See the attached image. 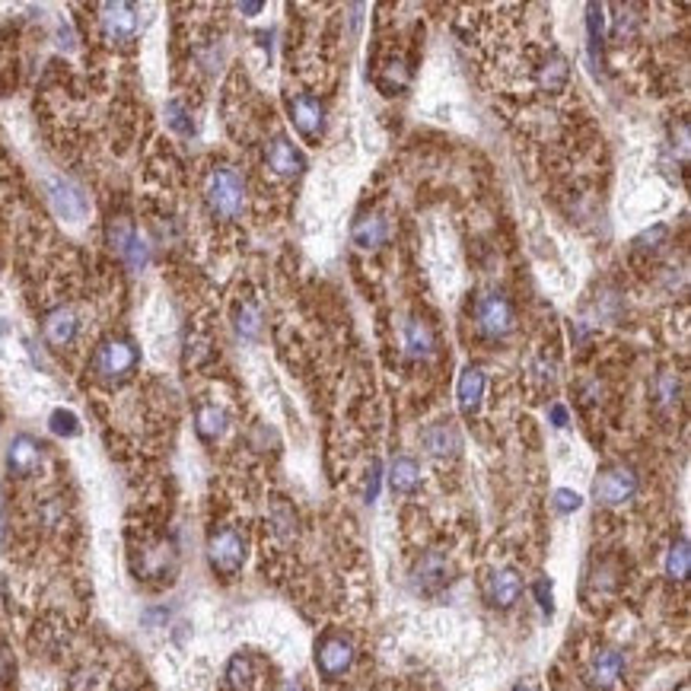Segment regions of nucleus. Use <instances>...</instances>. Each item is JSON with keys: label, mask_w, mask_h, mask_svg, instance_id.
I'll use <instances>...</instances> for the list:
<instances>
[{"label": "nucleus", "mask_w": 691, "mask_h": 691, "mask_svg": "<svg viewBox=\"0 0 691 691\" xmlns=\"http://www.w3.org/2000/svg\"><path fill=\"white\" fill-rule=\"evenodd\" d=\"M140 360V351L138 345H134L131 338H125V335H112V338L99 341V347L93 351V376L99 379V383H125L128 376L134 373V366H138Z\"/></svg>", "instance_id": "1"}, {"label": "nucleus", "mask_w": 691, "mask_h": 691, "mask_svg": "<svg viewBox=\"0 0 691 691\" xmlns=\"http://www.w3.org/2000/svg\"><path fill=\"white\" fill-rule=\"evenodd\" d=\"M204 201H208L214 217H223V221L239 217L245 208L242 176H239L232 166H214V170L208 172V182H204Z\"/></svg>", "instance_id": "2"}, {"label": "nucleus", "mask_w": 691, "mask_h": 691, "mask_svg": "<svg viewBox=\"0 0 691 691\" xmlns=\"http://www.w3.org/2000/svg\"><path fill=\"white\" fill-rule=\"evenodd\" d=\"M475 325L484 338H494V341L507 338L516 325V309H513V303H510V296L497 294V290L478 296L475 300Z\"/></svg>", "instance_id": "3"}, {"label": "nucleus", "mask_w": 691, "mask_h": 691, "mask_svg": "<svg viewBox=\"0 0 691 691\" xmlns=\"http://www.w3.org/2000/svg\"><path fill=\"white\" fill-rule=\"evenodd\" d=\"M106 236H108L112 252L128 264V268L131 271H144L147 268V262H150V245H147V239L134 230V223L128 221V217H112V221H108Z\"/></svg>", "instance_id": "4"}, {"label": "nucleus", "mask_w": 691, "mask_h": 691, "mask_svg": "<svg viewBox=\"0 0 691 691\" xmlns=\"http://www.w3.org/2000/svg\"><path fill=\"white\" fill-rule=\"evenodd\" d=\"M208 561L221 577H232L245 561V539L239 529L221 526L208 539Z\"/></svg>", "instance_id": "5"}, {"label": "nucleus", "mask_w": 691, "mask_h": 691, "mask_svg": "<svg viewBox=\"0 0 691 691\" xmlns=\"http://www.w3.org/2000/svg\"><path fill=\"white\" fill-rule=\"evenodd\" d=\"M637 494V475L628 465H605L593 484V497L605 507H624Z\"/></svg>", "instance_id": "6"}, {"label": "nucleus", "mask_w": 691, "mask_h": 691, "mask_svg": "<svg viewBox=\"0 0 691 691\" xmlns=\"http://www.w3.org/2000/svg\"><path fill=\"white\" fill-rule=\"evenodd\" d=\"M48 201L51 208H55V214L67 223H80L83 217L89 214L87 195H83V189L74 179H64V176L48 179Z\"/></svg>", "instance_id": "7"}, {"label": "nucleus", "mask_w": 691, "mask_h": 691, "mask_svg": "<svg viewBox=\"0 0 691 691\" xmlns=\"http://www.w3.org/2000/svg\"><path fill=\"white\" fill-rule=\"evenodd\" d=\"M354 663V644L345 634H325L315 644V666L325 679H341Z\"/></svg>", "instance_id": "8"}, {"label": "nucleus", "mask_w": 691, "mask_h": 691, "mask_svg": "<svg viewBox=\"0 0 691 691\" xmlns=\"http://www.w3.org/2000/svg\"><path fill=\"white\" fill-rule=\"evenodd\" d=\"M99 23H102V36L108 42H131L140 29V16H138V6L131 4H102L99 6Z\"/></svg>", "instance_id": "9"}, {"label": "nucleus", "mask_w": 691, "mask_h": 691, "mask_svg": "<svg viewBox=\"0 0 691 691\" xmlns=\"http://www.w3.org/2000/svg\"><path fill=\"white\" fill-rule=\"evenodd\" d=\"M287 108H290V121H294V128L300 131V138L306 140H319L322 134H325V106H322L315 96H294V99H287Z\"/></svg>", "instance_id": "10"}, {"label": "nucleus", "mask_w": 691, "mask_h": 691, "mask_svg": "<svg viewBox=\"0 0 691 691\" xmlns=\"http://www.w3.org/2000/svg\"><path fill=\"white\" fill-rule=\"evenodd\" d=\"M488 603L494 609H513L522 596V577L513 571V567H500L488 577Z\"/></svg>", "instance_id": "11"}, {"label": "nucleus", "mask_w": 691, "mask_h": 691, "mask_svg": "<svg viewBox=\"0 0 691 691\" xmlns=\"http://www.w3.org/2000/svg\"><path fill=\"white\" fill-rule=\"evenodd\" d=\"M38 462H42V443L29 434L13 437L10 449H6V469H10V475L16 478L32 475V471L38 469Z\"/></svg>", "instance_id": "12"}, {"label": "nucleus", "mask_w": 691, "mask_h": 691, "mask_svg": "<svg viewBox=\"0 0 691 691\" xmlns=\"http://www.w3.org/2000/svg\"><path fill=\"white\" fill-rule=\"evenodd\" d=\"M264 160H268V166L277 172V176H287V179L300 176V172L306 170V157H303L284 134H277V138L271 140L268 150H264Z\"/></svg>", "instance_id": "13"}, {"label": "nucleus", "mask_w": 691, "mask_h": 691, "mask_svg": "<svg viewBox=\"0 0 691 691\" xmlns=\"http://www.w3.org/2000/svg\"><path fill=\"white\" fill-rule=\"evenodd\" d=\"M42 332L51 347H67V345H74L77 332H80V322H77V313L70 306H57L45 315Z\"/></svg>", "instance_id": "14"}, {"label": "nucleus", "mask_w": 691, "mask_h": 691, "mask_svg": "<svg viewBox=\"0 0 691 691\" xmlns=\"http://www.w3.org/2000/svg\"><path fill=\"white\" fill-rule=\"evenodd\" d=\"M386 236H389V223H386V217L379 214V211H364L351 227L354 245L364 252L379 249V245L386 242Z\"/></svg>", "instance_id": "15"}, {"label": "nucleus", "mask_w": 691, "mask_h": 691, "mask_svg": "<svg viewBox=\"0 0 691 691\" xmlns=\"http://www.w3.org/2000/svg\"><path fill=\"white\" fill-rule=\"evenodd\" d=\"M624 673V656L618 650H599L590 660V669H586V679H590L593 688H612Z\"/></svg>", "instance_id": "16"}, {"label": "nucleus", "mask_w": 691, "mask_h": 691, "mask_svg": "<svg viewBox=\"0 0 691 691\" xmlns=\"http://www.w3.org/2000/svg\"><path fill=\"white\" fill-rule=\"evenodd\" d=\"M424 449L437 459H447V456H456L462 449V437L459 430L453 428L449 421H437L424 430Z\"/></svg>", "instance_id": "17"}, {"label": "nucleus", "mask_w": 691, "mask_h": 691, "mask_svg": "<svg viewBox=\"0 0 691 691\" xmlns=\"http://www.w3.org/2000/svg\"><path fill=\"white\" fill-rule=\"evenodd\" d=\"M456 398H459V411L465 418L478 415L484 398V373L481 366H465L459 376V389H456Z\"/></svg>", "instance_id": "18"}, {"label": "nucleus", "mask_w": 691, "mask_h": 691, "mask_svg": "<svg viewBox=\"0 0 691 691\" xmlns=\"http://www.w3.org/2000/svg\"><path fill=\"white\" fill-rule=\"evenodd\" d=\"M405 347H408V354L415 360H428V357H434V351H437V335H434V328H430V322H424V319H408L405 322Z\"/></svg>", "instance_id": "19"}, {"label": "nucleus", "mask_w": 691, "mask_h": 691, "mask_svg": "<svg viewBox=\"0 0 691 691\" xmlns=\"http://www.w3.org/2000/svg\"><path fill=\"white\" fill-rule=\"evenodd\" d=\"M447 573H449V564H447V558H443V554H437V552L424 554V558L418 561V567H415L418 590H424V593L440 590V586L447 583Z\"/></svg>", "instance_id": "20"}, {"label": "nucleus", "mask_w": 691, "mask_h": 691, "mask_svg": "<svg viewBox=\"0 0 691 691\" xmlns=\"http://www.w3.org/2000/svg\"><path fill=\"white\" fill-rule=\"evenodd\" d=\"M539 87L545 89V93H564L567 80H571V67H567V57L561 55V51H552V55L541 61L539 67Z\"/></svg>", "instance_id": "21"}, {"label": "nucleus", "mask_w": 691, "mask_h": 691, "mask_svg": "<svg viewBox=\"0 0 691 691\" xmlns=\"http://www.w3.org/2000/svg\"><path fill=\"white\" fill-rule=\"evenodd\" d=\"M408 67H405V61L402 57H386L383 64H379V70H376V87L383 89L386 96H396V93H402L405 87H408Z\"/></svg>", "instance_id": "22"}, {"label": "nucleus", "mask_w": 691, "mask_h": 691, "mask_svg": "<svg viewBox=\"0 0 691 691\" xmlns=\"http://www.w3.org/2000/svg\"><path fill=\"white\" fill-rule=\"evenodd\" d=\"M195 430H198V437H201L204 443L221 440V437L227 434V411L217 408V405H204V408H198Z\"/></svg>", "instance_id": "23"}, {"label": "nucleus", "mask_w": 691, "mask_h": 691, "mask_svg": "<svg viewBox=\"0 0 691 691\" xmlns=\"http://www.w3.org/2000/svg\"><path fill=\"white\" fill-rule=\"evenodd\" d=\"M389 484H392V490H398V494H411V490H418V484H421V469H418V462L411 459V456H398L389 469Z\"/></svg>", "instance_id": "24"}, {"label": "nucleus", "mask_w": 691, "mask_h": 691, "mask_svg": "<svg viewBox=\"0 0 691 691\" xmlns=\"http://www.w3.org/2000/svg\"><path fill=\"white\" fill-rule=\"evenodd\" d=\"M232 322H236V332L242 335V338H258V335H262V309H258L255 303L249 300L239 303Z\"/></svg>", "instance_id": "25"}, {"label": "nucleus", "mask_w": 691, "mask_h": 691, "mask_svg": "<svg viewBox=\"0 0 691 691\" xmlns=\"http://www.w3.org/2000/svg\"><path fill=\"white\" fill-rule=\"evenodd\" d=\"M688 564H691L688 539L673 541V548H669V554H666V577L676 580V583H682V580L688 577Z\"/></svg>", "instance_id": "26"}, {"label": "nucleus", "mask_w": 691, "mask_h": 691, "mask_svg": "<svg viewBox=\"0 0 691 691\" xmlns=\"http://www.w3.org/2000/svg\"><path fill=\"white\" fill-rule=\"evenodd\" d=\"M166 121H170L172 131L182 134V138H191V134H195V121H191L189 108H185L182 102L172 99L170 106H166Z\"/></svg>", "instance_id": "27"}, {"label": "nucleus", "mask_w": 691, "mask_h": 691, "mask_svg": "<svg viewBox=\"0 0 691 691\" xmlns=\"http://www.w3.org/2000/svg\"><path fill=\"white\" fill-rule=\"evenodd\" d=\"M48 428H51V434H57V437H77L80 434V418L67 408H55L48 418Z\"/></svg>", "instance_id": "28"}, {"label": "nucleus", "mask_w": 691, "mask_h": 691, "mask_svg": "<svg viewBox=\"0 0 691 691\" xmlns=\"http://www.w3.org/2000/svg\"><path fill=\"white\" fill-rule=\"evenodd\" d=\"M586 29H590V45H593V51H596L605 38V6L603 4L586 6Z\"/></svg>", "instance_id": "29"}, {"label": "nucleus", "mask_w": 691, "mask_h": 691, "mask_svg": "<svg viewBox=\"0 0 691 691\" xmlns=\"http://www.w3.org/2000/svg\"><path fill=\"white\" fill-rule=\"evenodd\" d=\"M252 682V660L249 656H232L227 669V686L230 688H245Z\"/></svg>", "instance_id": "30"}, {"label": "nucleus", "mask_w": 691, "mask_h": 691, "mask_svg": "<svg viewBox=\"0 0 691 691\" xmlns=\"http://www.w3.org/2000/svg\"><path fill=\"white\" fill-rule=\"evenodd\" d=\"M654 392L660 405H676V398H679V379H676V373H660Z\"/></svg>", "instance_id": "31"}, {"label": "nucleus", "mask_w": 691, "mask_h": 691, "mask_svg": "<svg viewBox=\"0 0 691 691\" xmlns=\"http://www.w3.org/2000/svg\"><path fill=\"white\" fill-rule=\"evenodd\" d=\"M580 507H583V497H580L577 490H567V488L554 490V510H558V513H577Z\"/></svg>", "instance_id": "32"}, {"label": "nucleus", "mask_w": 691, "mask_h": 691, "mask_svg": "<svg viewBox=\"0 0 691 691\" xmlns=\"http://www.w3.org/2000/svg\"><path fill=\"white\" fill-rule=\"evenodd\" d=\"M532 593H535V599H539V605H541V612L545 615H552L554 612V596H552V583H548L545 577H539L532 583Z\"/></svg>", "instance_id": "33"}, {"label": "nucleus", "mask_w": 691, "mask_h": 691, "mask_svg": "<svg viewBox=\"0 0 691 691\" xmlns=\"http://www.w3.org/2000/svg\"><path fill=\"white\" fill-rule=\"evenodd\" d=\"M663 236H666V227H654L650 232H644V236H637V239H634L637 252H656V249H660L656 242H660Z\"/></svg>", "instance_id": "34"}, {"label": "nucleus", "mask_w": 691, "mask_h": 691, "mask_svg": "<svg viewBox=\"0 0 691 691\" xmlns=\"http://www.w3.org/2000/svg\"><path fill=\"white\" fill-rule=\"evenodd\" d=\"M376 490H379V462H373V475H370V484H366V500H376Z\"/></svg>", "instance_id": "35"}, {"label": "nucleus", "mask_w": 691, "mask_h": 691, "mask_svg": "<svg viewBox=\"0 0 691 691\" xmlns=\"http://www.w3.org/2000/svg\"><path fill=\"white\" fill-rule=\"evenodd\" d=\"M552 424L554 428H567V408L564 405H552Z\"/></svg>", "instance_id": "36"}, {"label": "nucleus", "mask_w": 691, "mask_h": 691, "mask_svg": "<svg viewBox=\"0 0 691 691\" xmlns=\"http://www.w3.org/2000/svg\"><path fill=\"white\" fill-rule=\"evenodd\" d=\"M6 497H4V490H0V541H4V535H6Z\"/></svg>", "instance_id": "37"}, {"label": "nucleus", "mask_w": 691, "mask_h": 691, "mask_svg": "<svg viewBox=\"0 0 691 691\" xmlns=\"http://www.w3.org/2000/svg\"><path fill=\"white\" fill-rule=\"evenodd\" d=\"M236 10H239V13H249V16H252V13H262L264 4H239Z\"/></svg>", "instance_id": "38"}, {"label": "nucleus", "mask_w": 691, "mask_h": 691, "mask_svg": "<svg viewBox=\"0 0 691 691\" xmlns=\"http://www.w3.org/2000/svg\"><path fill=\"white\" fill-rule=\"evenodd\" d=\"M4 669H6V656L0 654V676H4Z\"/></svg>", "instance_id": "39"}, {"label": "nucleus", "mask_w": 691, "mask_h": 691, "mask_svg": "<svg viewBox=\"0 0 691 691\" xmlns=\"http://www.w3.org/2000/svg\"><path fill=\"white\" fill-rule=\"evenodd\" d=\"M513 691H529V688H522V686H520V688H513Z\"/></svg>", "instance_id": "40"}, {"label": "nucleus", "mask_w": 691, "mask_h": 691, "mask_svg": "<svg viewBox=\"0 0 691 691\" xmlns=\"http://www.w3.org/2000/svg\"><path fill=\"white\" fill-rule=\"evenodd\" d=\"M287 691H300V688H287Z\"/></svg>", "instance_id": "41"}]
</instances>
